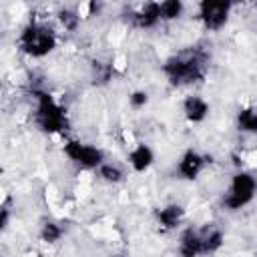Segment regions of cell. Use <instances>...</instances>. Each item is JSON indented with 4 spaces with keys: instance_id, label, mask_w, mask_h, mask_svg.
Returning a JSON list of instances; mask_svg holds the SVG:
<instances>
[{
    "instance_id": "obj_1",
    "label": "cell",
    "mask_w": 257,
    "mask_h": 257,
    "mask_svg": "<svg viewBox=\"0 0 257 257\" xmlns=\"http://www.w3.org/2000/svg\"><path fill=\"white\" fill-rule=\"evenodd\" d=\"M209 62H211V52L207 50V46L197 44L171 54L161 64V72L171 86L177 88L195 86L205 80L209 72Z\"/></svg>"
},
{
    "instance_id": "obj_2",
    "label": "cell",
    "mask_w": 257,
    "mask_h": 257,
    "mask_svg": "<svg viewBox=\"0 0 257 257\" xmlns=\"http://www.w3.org/2000/svg\"><path fill=\"white\" fill-rule=\"evenodd\" d=\"M58 32L44 20L30 18L16 36V46L22 54L30 58H44L52 54L58 46Z\"/></svg>"
},
{
    "instance_id": "obj_3",
    "label": "cell",
    "mask_w": 257,
    "mask_h": 257,
    "mask_svg": "<svg viewBox=\"0 0 257 257\" xmlns=\"http://www.w3.org/2000/svg\"><path fill=\"white\" fill-rule=\"evenodd\" d=\"M32 102H34V124L50 135V137H62L68 131V116L64 106L44 88H32L30 90Z\"/></svg>"
},
{
    "instance_id": "obj_4",
    "label": "cell",
    "mask_w": 257,
    "mask_h": 257,
    "mask_svg": "<svg viewBox=\"0 0 257 257\" xmlns=\"http://www.w3.org/2000/svg\"><path fill=\"white\" fill-rule=\"evenodd\" d=\"M257 197V177L247 169H237L221 197V207L229 213H237L253 203Z\"/></svg>"
},
{
    "instance_id": "obj_5",
    "label": "cell",
    "mask_w": 257,
    "mask_h": 257,
    "mask_svg": "<svg viewBox=\"0 0 257 257\" xmlns=\"http://www.w3.org/2000/svg\"><path fill=\"white\" fill-rule=\"evenodd\" d=\"M62 153L72 165H76L82 171H96L106 161L104 151L100 147L84 143L80 139H64Z\"/></svg>"
},
{
    "instance_id": "obj_6",
    "label": "cell",
    "mask_w": 257,
    "mask_h": 257,
    "mask_svg": "<svg viewBox=\"0 0 257 257\" xmlns=\"http://www.w3.org/2000/svg\"><path fill=\"white\" fill-rule=\"evenodd\" d=\"M233 12V2L229 0H203L197 4V20L205 32H219L227 26Z\"/></svg>"
},
{
    "instance_id": "obj_7",
    "label": "cell",
    "mask_w": 257,
    "mask_h": 257,
    "mask_svg": "<svg viewBox=\"0 0 257 257\" xmlns=\"http://www.w3.org/2000/svg\"><path fill=\"white\" fill-rule=\"evenodd\" d=\"M128 24L133 28L139 30H153L159 24H163L161 20V4L159 2H143L135 8L128 10Z\"/></svg>"
},
{
    "instance_id": "obj_8",
    "label": "cell",
    "mask_w": 257,
    "mask_h": 257,
    "mask_svg": "<svg viewBox=\"0 0 257 257\" xmlns=\"http://www.w3.org/2000/svg\"><path fill=\"white\" fill-rule=\"evenodd\" d=\"M211 161L207 155L199 153L197 149H187L177 161V175L183 181H195V179H199V175L205 171V167Z\"/></svg>"
},
{
    "instance_id": "obj_9",
    "label": "cell",
    "mask_w": 257,
    "mask_h": 257,
    "mask_svg": "<svg viewBox=\"0 0 257 257\" xmlns=\"http://www.w3.org/2000/svg\"><path fill=\"white\" fill-rule=\"evenodd\" d=\"M153 217L161 231H177L187 219V211L181 203H165L153 211Z\"/></svg>"
},
{
    "instance_id": "obj_10",
    "label": "cell",
    "mask_w": 257,
    "mask_h": 257,
    "mask_svg": "<svg viewBox=\"0 0 257 257\" xmlns=\"http://www.w3.org/2000/svg\"><path fill=\"white\" fill-rule=\"evenodd\" d=\"M177 255L179 257H203V235L201 227H185L177 239Z\"/></svg>"
},
{
    "instance_id": "obj_11",
    "label": "cell",
    "mask_w": 257,
    "mask_h": 257,
    "mask_svg": "<svg viewBox=\"0 0 257 257\" xmlns=\"http://www.w3.org/2000/svg\"><path fill=\"white\" fill-rule=\"evenodd\" d=\"M181 110H183V116L187 118V122L201 124L209 116L211 106L201 94H187L181 102Z\"/></svg>"
},
{
    "instance_id": "obj_12",
    "label": "cell",
    "mask_w": 257,
    "mask_h": 257,
    "mask_svg": "<svg viewBox=\"0 0 257 257\" xmlns=\"http://www.w3.org/2000/svg\"><path fill=\"white\" fill-rule=\"evenodd\" d=\"M126 163L135 173H147L155 165V151L147 143H135L131 145L126 153Z\"/></svg>"
},
{
    "instance_id": "obj_13",
    "label": "cell",
    "mask_w": 257,
    "mask_h": 257,
    "mask_svg": "<svg viewBox=\"0 0 257 257\" xmlns=\"http://www.w3.org/2000/svg\"><path fill=\"white\" fill-rule=\"evenodd\" d=\"M201 235H203V257L205 255H215L225 245L223 229L213 225V223H207L205 227H201Z\"/></svg>"
},
{
    "instance_id": "obj_14",
    "label": "cell",
    "mask_w": 257,
    "mask_h": 257,
    "mask_svg": "<svg viewBox=\"0 0 257 257\" xmlns=\"http://www.w3.org/2000/svg\"><path fill=\"white\" fill-rule=\"evenodd\" d=\"M235 126L241 135H257V106H241L235 114Z\"/></svg>"
},
{
    "instance_id": "obj_15",
    "label": "cell",
    "mask_w": 257,
    "mask_h": 257,
    "mask_svg": "<svg viewBox=\"0 0 257 257\" xmlns=\"http://www.w3.org/2000/svg\"><path fill=\"white\" fill-rule=\"evenodd\" d=\"M94 173H96V177H98L102 183H106V185H120V183L126 179L124 169H122L118 163H114V161H104Z\"/></svg>"
},
{
    "instance_id": "obj_16",
    "label": "cell",
    "mask_w": 257,
    "mask_h": 257,
    "mask_svg": "<svg viewBox=\"0 0 257 257\" xmlns=\"http://www.w3.org/2000/svg\"><path fill=\"white\" fill-rule=\"evenodd\" d=\"M54 18H56L58 26L62 30H66V32H76L78 26L82 24V18H80L76 6H62V8H58Z\"/></svg>"
},
{
    "instance_id": "obj_17",
    "label": "cell",
    "mask_w": 257,
    "mask_h": 257,
    "mask_svg": "<svg viewBox=\"0 0 257 257\" xmlns=\"http://www.w3.org/2000/svg\"><path fill=\"white\" fill-rule=\"evenodd\" d=\"M62 237H64V227L58 221H50L48 219V221H42V225L38 227V239L42 243H46V245H54Z\"/></svg>"
},
{
    "instance_id": "obj_18",
    "label": "cell",
    "mask_w": 257,
    "mask_h": 257,
    "mask_svg": "<svg viewBox=\"0 0 257 257\" xmlns=\"http://www.w3.org/2000/svg\"><path fill=\"white\" fill-rule=\"evenodd\" d=\"M114 74H116V72H114V68H112V60H108V62L94 60V62L90 64V78H92V82L98 84V86L108 84Z\"/></svg>"
},
{
    "instance_id": "obj_19",
    "label": "cell",
    "mask_w": 257,
    "mask_h": 257,
    "mask_svg": "<svg viewBox=\"0 0 257 257\" xmlns=\"http://www.w3.org/2000/svg\"><path fill=\"white\" fill-rule=\"evenodd\" d=\"M161 4V20L163 22H175L185 14V4L181 0H163Z\"/></svg>"
},
{
    "instance_id": "obj_20",
    "label": "cell",
    "mask_w": 257,
    "mask_h": 257,
    "mask_svg": "<svg viewBox=\"0 0 257 257\" xmlns=\"http://www.w3.org/2000/svg\"><path fill=\"white\" fill-rule=\"evenodd\" d=\"M149 100H151V96H149V92L143 90V88H137V90H133V92L128 94V106H131L133 110H143V108L149 104Z\"/></svg>"
},
{
    "instance_id": "obj_21",
    "label": "cell",
    "mask_w": 257,
    "mask_h": 257,
    "mask_svg": "<svg viewBox=\"0 0 257 257\" xmlns=\"http://www.w3.org/2000/svg\"><path fill=\"white\" fill-rule=\"evenodd\" d=\"M100 8H102V4H100V2H94V0L76 4V10H78V14H80L82 20H88V18L96 16V14L100 12Z\"/></svg>"
},
{
    "instance_id": "obj_22",
    "label": "cell",
    "mask_w": 257,
    "mask_h": 257,
    "mask_svg": "<svg viewBox=\"0 0 257 257\" xmlns=\"http://www.w3.org/2000/svg\"><path fill=\"white\" fill-rule=\"evenodd\" d=\"M10 215H12V205H10V197H4L2 207H0V229L6 231L8 223H10Z\"/></svg>"
}]
</instances>
